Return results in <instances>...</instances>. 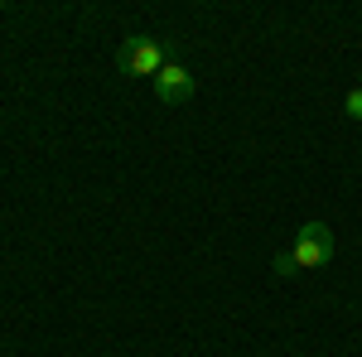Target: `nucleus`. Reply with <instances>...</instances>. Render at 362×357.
I'll return each instance as SVG.
<instances>
[{
	"instance_id": "f257e3e1",
	"label": "nucleus",
	"mask_w": 362,
	"mask_h": 357,
	"mask_svg": "<svg viewBox=\"0 0 362 357\" xmlns=\"http://www.w3.org/2000/svg\"><path fill=\"white\" fill-rule=\"evenodd\" d=\"M169 58H174V49L165 54V44H160V39L136 34V39H126V44L116 49V68H121V73H136V78H155Z\"/></svg>"
},
{
	"instance_id": "f03ea898",
	"label": "nucleus",
	"mask_w": 362,
	"mask_h": 357,
	"mask_svg": "<svg viewBox=\"0 0 362 357\" xmlns=\"http://www.w3.org/2000/svg\"><path fill=\"white\" fill-rule=\"evenodd\" d=\"M290 256L300 261V271L329 266V261H334V232H329L324 222H305V227L295 232V247H290Z\"/></svg>"
},
{
	"instance_id": "7ed1b4c3",
	"label": "nucleus",
	"mask_w": 362,
	"mask_h": 357,
	"mask_svg": "<svg viewBox=\"0 0 362 357\" xmlns=\"http://www.w3.org/2000/svg\"><path fill=\"white\" fill-rule=\"evenodd\" d=\"M155 97H160V102H169V107L189 102V97H194V73H189L179 58H169L165 68L155 73Z\"/></svg>"
},
{
	"instance_id": "20e7f679",
	"label": "nucleus",
	"mask_w": 362,
	"mask_h": 357,
	"mask_svg": "<svg viewBox=\"0 0 362 357\" xmlns=\"http://www.w3.org/2000/svg\"><path fill=\"white\" fill-rule=\"evenodd\" d=\"M271 266H276V275H300V261H295L290 251H276V261H271Z\"/></svg>"
},
{
	"instance_id": "39448f33",
	"label": "nucleus",
	"mask_w": 362,
	"mask_h": 357,
	"mask_svg": "<svg viewBox=\"0 0 362 357\" xmlns=\"http://www.w3.org/2000/svg\"><path fill=\"white\" fill-rule=\"evenodd\" d=\"M343 111H348L353 121H362V87H353V92L343 97Z\"/></svg>"
}]
</instances>
